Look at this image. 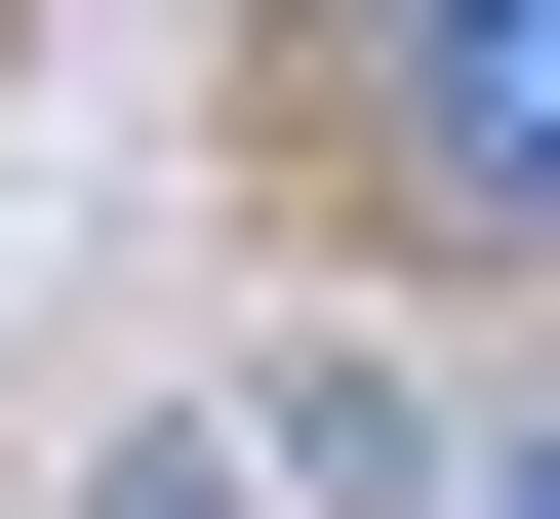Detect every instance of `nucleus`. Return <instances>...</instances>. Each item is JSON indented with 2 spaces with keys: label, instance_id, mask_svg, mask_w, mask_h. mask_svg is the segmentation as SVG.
Returning <instances> with one entry per match:
<instances>
[{
  "label": "nucleus",
  "instance_id": "1",
  "mask_svg": "<svg viewBox=\"0 0 560 519\" xmlns=\"http://www.w3.org/2000/svg\"><path fill=\"white\" fill-rule=\"evenodd\" d=\"M400 161L480 240H560V0H400Z\"/></svg>",
  "mask_w": 560,
  "mask_h": 519
},
{
  "label": "nucleus",
  "instance_id": "2",
  "mask_svg": "<svg viewBox=\"0 0 560 519\" xmlns=\"http://www.w3.org/2000/svg\"><path fill=\"white\" fill-rule=\"evenodd\" d=\"M521 519H560V439H521Z\"/></svg>",
  "mask_w": 560,
  "mask_h": 519
}]
</instances>
